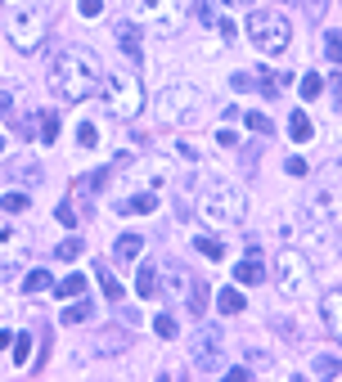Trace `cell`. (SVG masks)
<instances>
[{"instance_id": "cell-39", "label": "cell", "mask_w": 342, "mask_h": 382, "mask_svg": "<svg viewBox=\"0 0 342 382\" xmlns=\"http://www.w3.org/2000/svg\"><path fill=\"white\" fill-rule=\"evenodd\" d=\"M77 9H81V18H100L104 0H77Z\"/></svg>"}, {"instance_id": "cell-43", "label": "cell", "mask_w": 342, "mask_h": 382, "mask_svg": "<svg viewBox=\"0 0 342 382\" xmlns=\"http://www.w3.org/2000/svg\"><path fill=\"white\" fill-rule=\"evenodd\" d=\"M9 108H14V95H9V90H0V117H5Z\"/></svg>"}, {"instance_id": "cell-25", "label": "cell", "mask_w": 342, "mask_h": 382, "mask_svg": "<svg viewBox=\"0 0 342 382\" xmlns=\"http://www.w3.org/2000/svg\"><path fill=\"white\" fill-rule=\"evenodd\" d=\"M194 252H203V256H212V261H221L225 256V248L216 239H207V234H199V239H194Z\"/></svg>"}, {"instance_id": "cell-4", "label": "cell", "mask_w": 342, "mask_h": 382, "mask_svg": "<svg viewBox=\"0 0 342 382\" xmlns=\"http://www.w3.org/2000/svg\"><path fill=\"white\" fill-rule=\"evenodd\" d=\"M275 283H279V292H284L288 302H302L311 292V265H307V256L297 248H284L275 256Z\"/></svg>"}, {"instance_id": "cell-41", "label": "cell", "mask_w": 342, "mask_h": 382, "mask_svg": "<svg viewBox=\"0 0 342 382\" xmlns=\"http://www.w3.org/2000/svg\"><path fill=\"white\" fill-rule=\"evenodd\" d=\"M64 225H77V212H72V203H59V212H54Z\"/></svg>"}, {"instance_id": "cell-20", "label": "cell", "mask_w": 342, "mask_h": 382, "mask_svg": "<svg viewBox=\"0 0 342 382\" xmlns=\"http://www.w3.org/2000/svg\"><path fill=\"white\" fill-rule=\"evenodd\" d=\"M185 306L194 315H203L207 311V283L203 279H189V288H185Z\"/></svg>"}, {"instance_id": "cell-22", "label": "cell", "mask_w": 342, "mask_h": 382, "mask_svg": "<svg viewBox=\"0 0 342 382\" xmlns=\"http://www.w3.org/2000/svg\"><path fill=\"white\" fill-rule=\"evenodd\" d=\"M90 315H95V306H90V302H72L68 311H64V324H86Z\"/></svg>"}, {"instance_id": "cell-15", "label": "cell", "mask_w": 342, "mask_h": 382, "mask_svg": "<svg viewBox=\"0 0 342 382\" xmlns=\"http://www.w3.org/2000/svg\"><path fill=\"white\" fill-rule=\"evenodd\" d=\"M117 45H122V50H126V59H140L144 50H140V28H136V23H117Z\"/></svg>"}, {"instance_id": "cell-31", "label": "cell", "mask_w": 342, "mask_h": 382, "mask_svg": "<svg viewBox=\"0 0 342 382\" xmlns=\"http://www.w3.org/2000/svg\"><path fill=\"white\" fill-rule=\"evenodd\" d=\"M0 207H5L9 216H14V212H28V193H18V189H14V193H5V198H0Z\"/></svg>"}, {"instance_id": "cell-32", "label": "cell", "mask_w": 342, "mask_h": 382, "mask_svg": "<svg viewBox=\"0 0 342 382\" xmlns=\"http://www.w3.org/2000/svg\"><path fill=\"white\" fill-rule=\"evenodd\" d=\"M297 90H302V100H315V95L324 90V81L315 77V72H307V77H302V85H297Z\"/></svg>"}, {"instance_id": "cell-21", "label": "cell", "mask_w": 342, "mask_h": 382, "mask_svg": "<svg viewBox=\"0 0 342 382\" xmlns=\"http://www.w3.org/2000/svg\"><path fill=\"white\" fill-rule=\"evenodd\" d=\"M216 306H221L225 315H239L248 302H243V292H239V288H221V297H216Z\"/></svg>"}, {"instance_id": "cell-12", "label": "cell", "mask_w": 342, "mask_h": 382, "mask_svg": "<svg viewBox=\"0 0 342 382\" xmlns=\"http://www.w3.org/2000/svg\"><path fill=\"white\" fill-rule=\"evenodd\" d=\"M324 324H329V333H334L338 347H342V288H334L324 297Z\"/></svg>"}, {"instance_id": "cell-18", "label": "cell", "mask_w": 342, "mask_h": 382, "mask_svg": "<svg viewBox=\"0 0 342 382\" xmlns=\"http://www.w3.org/2000/svg\"><path fill=\"white\" fill-rule=\"evenodd\" d=\"M288 135H293V144H311L315 140V121L307 113H293L288 117Z\"/></svg>"}, {"instance_id": "cell-42", "label": "cell", "mask_w": 342, "mask_h": 382, "mask_svg": "<svg viewBox=\"0 0 342 382\" xmlns=\"http://www.w3.org/2000/svg\"><path fill=\"white\" fill-rule=\"evenodd\" d=\"M230 382H248L252 378V369H243V364H235V369H230V374H225Z\"/></svg>"}, {"instance_id": "cell-16", "label": "cell", "mask_w": 342, "mask_h": 382, "mask_svg": "<svg viewBox=\"0 0 342 382\" xmlns=\"http://www.w3.org/2000/svg\"><path fill=\"white\" fill-rule=\"evenodd\" d=\"M158 207V193H136V198H117V212L122 216H144Z\"/></svg>"}, {"instance_id": "cell-33", "label": "cell", "mask_w": 342, "mask_h": 382, "mask_svg": "<svg viewBox=\"0 0 342 382\" xmlns=\"http://www.w3.org/2000/svg\"><path fill=\"white\" fill-rule=\"evenodd\" d=\"M54 256H59V261H77V256H81V239L59 243V248H54Z\"/></svg>"}, {"instance_id": "cell-8", "label": "cell", "mask_w": 342, "mask_h": 382, "mask_svg": "<svg viewBox=\"0 0 342 382\" xmlns=\"http://www.w3.org/2000/svg\"><path fill=\"white\" fill-rule=\"evenodd\" d=\"M28 248H32V239L23 229L0 225V283H9L23 265H28Z\"/></svg>"}, {"instance_id": "cell-46", "label": "cell", "mask_w": 342, "mask_h": 382, "mask_svg": "<svg viewBox=\"0 0 342 382\" xmlns=\"http://www.w3.org/2000/svg\"><path fill=\"white\" fill-rule=\"evenodd\" d=\"M9 342H14V333H0V351H5V347H9Z\"/></svg>"}, {"instance_id": "cell-26", "label": "cell", "mask_w": 342, "mask_h": 382, "mask_svg": "<svg viewBox=\"0 0 342 382\" xmlns=\"http://www.w3.org/2000/svg\"><path fill=\"white\" fill-rule=\"evenodd\" d=\"M54 292H59V297H81V292H86V275H68Z\"/></svg>"}, {"instance_id": "cell-38", "label": "cell", "mask_w": 342, "mask_h": 382, "mask_svg": "<svg viewBox=\"0 0 342 382\" xmlns=\"http://www.w3.org/2000/svg\"><path fill=\"white\" fill-rule=\"evenodd\" d=\"M9 347H14V360L23 364V360H28V347H32V338H28V333H14V342H9Z\"/></svg>"}, {"instance_id": "cell-7", "label": "cell", "mask_w": 342, "mask_h": 382, "mask_svg": "<svg viewBox=\"0 0 342 382\" xmlns=\"http://www.w3.org/2000/svg\"><path fill=\"white\" fill-rule=\"evenodd\" d=\"M189 355H194V369H203V374H221L225 369V338L216 324H203L194 333L189 342Z\"/></svg>"}, {"instance_id": "cell-9", "label": "cell", "mask_w": 342, "mask_h": 382, "mask_svg": "<svg viewBox=\"0 0 342 382\" xmlns=\"http://www.w3.org/2000/svg\"><path fill=\"white\" fill-rule=\"evenodd\" d=\"M338 212H342V198L334 189H320L315 198L302 207V220H307V234L311 239H324V229H334V220H338Z\"/></svg>"}, {"instance_id": "cell-27", "label": "cell", "mask_w": 342, "mask_h": 382, "mask_svg": "<svg viewBox=\"0 0 342 382\" xmlns=\"http://www.w3.org/2000/svg\"><path fill=\"white\" fill-rule=\"evenodd\" d=\"M36 121H41V126H36V135H41V140L50 144L54 135H59V117H54V113H36Z\"/></svg>"}, {"instance_id": "cell-37", "label": "cell", "mask_w": 342, "mask_h": 382, "mask_svg": "<svg viewBox=\"0 0 342 382\" xmlns=\"http://www.w3.org/2000/svg\"><path fill=\"white\" fill-rule=\"evenodd\" d=\"M153 333H158V338H176V319H171V315H158V319H153Z\"/></svg>"}, {"instance_id": "cell-29", "label": "cell", "mask_w": 342, "mask_h": 382, "mask_svg": "<svg viewBox=\"0 0 342 382\" xmlns=\"http://www.w3.org/2000/svg\"><path fill=\"white\" fill-rule=\"evenodd\" d=\"M23 288H28V292H41V288H50V270H32V275L23 279Z\"/></svg>"}, {"instance_id": "cell-40", "label": "cell", "mask_w": 342, "mask_h": 382, "mask_svg": "<svg viewBox=\"0 0 342 382\" xmlns=\"http://www.w3.org/2000/svg\"><path fill=\"white\" fill-rule=\"evenodd\" d=\"M284 171H288V176H307V157H288Z\"/></svg>"}, {"instance_id": "cell-36", "label": "cell", "mask_w": 342, "mask_h": 382, "mask_svg": "<svg viewBox=\"0 0 342 382\" xmlns=\"http://www.w3.org/2000/svg\"><path fill=\"white\" fill-rule=\"evenodd\" d=\"M230 85H235V90H256V85H261V77H252V72H235V77H230Z\"/></svg>"}, {"instance_id": "cell-47", "label": "cell", "mask_w": 342, "mask_h": 382, "mask_svg": "<svg viewBox=\"0 0 342 382\" xmlns=\"http://www.w3.org/2000/svg\"><path fill=\"white\" fill-rule=\"evenodd\" d=\"M225 5H252V0H225Z\"/></svg>"}, {"instance_id": "cell-13", "label": "cell", "mask_w": 342, "mask_h": 382, "mask_svg": "<svg viewBox=\"0 0 342 382\" xmlns=\"http://www.w3.org/2000/svg\"><path fill=\"white\" fill-rule=\"evenodd\" d=\"M235 279L239 283H266V261H261V256H243V261L235 265Z\"/></svg>"}, {"instance_id": "cell-3", "label": "cell", "mask_w": 342, "mask_h": 382, "mask_svg": "<svg viewBox=\"0 0 342 382\" xmlns=\"http://www.w3.org/2000/svg\"><path fill=\"white\" fill-rule=\"evenodd\" d=\"M248 36H252V45H256L261 54H284L288 41H293V28H288L284 14H275V9H261V14L248 18Z\"/></svg>"}, {"instance_id": "cell-2", "label": "cell", "mask_w": 342, "mask_h": 382, "mask_svg": "<svg viewBox=\"0 0 342 382\" xmlns=\"http://www.w3.org/2000/svg\"><path fill=\"white\" fill-rule=\"evenodd\" d=\"M243 212H248V198H243L239 184H207L203 198H199V216H203V225H212V229L239 225Z\"/></svg>"}, {"instance_id": "cell-35", "label": "cell", "mask_w": 342, "mask_h": 382, "mask_svg": "<svg viewBox=\"0 0 342 382\" xmlns=\"http://www.w3.org/2000/svg\"><path fill=\"white\" fill-rule=\"evenodd\" d=\"M77 140H81V149H95V144H100V131H95L90 121H81V126H77Z\"/></svg>"}, {"instance_id": "cell-10", "label": "cell", "mask_w": 342, "mask_h": 382, "mask_svg": "<svg viewBox=\"0 0 342 382\" xmlns=\"http://www.w3.org/2000/svg\"><path fill=\"white\" fill-rule=\"evenodd\" d=\"M140 14H144V23L158 32V36H176L180 32V9H176V0H140Z\"/></svg>"}, {"instance_id": "cell-19", "label": "cell", "mask_w": 342, "mask_h": 382, "mask_svg": "<svg viewBox=\"0 0 342 382\" xmlns=\"http://www.w3.org/2000/svg\"><path fill=\"white\" fill-rule=\"evenodd\" d=\"M95 279H100V288H104L108 302H122V283L113 275V265H95Z\"/></svg>"}, {"instance_id": "cell-6", "label": "cell", "mask_w": 342, "mask_h": 382, "mask_svg": "<svg viewBox=\"0 0 342 382\" xmlns=\"http://www.w3.org/2000/svg\"><path fill=\"white\" fill-rule=\"evenodd\" d=\"M45 28H50V18H45L41 9H14V14H9V41H14V50H23V54L41 50Z\"/></svg>"}, {"instance_id": "cell-44", "label": "cell", "mask_w": 342, "mask_h": 382, "mask_svg": "<svg viewBox=\"0 0 342 382\" xmlns=\"http://www.w3.org/2000/svg\"><path fill=\"white\" fill-rule=\"evenodd\" d=\"M334 104L342 108V72H338V77H334Z\"/></svg>"}, {"instance_id": "cell-14", "label": "cell", "mask_w": 342, "mask_h": 382, "mask_svg": "<svg viewBox=\"0 0 342 382\" xmlns=\"http://www.w3.org/2000/svg\"><path fill=\"white\" fill-rule=\"evenodd\" d=\"M140 248H144V239L140 234H122V239L113 243V261H122V265H131L140 256Z\"/></svg>"}, {"instance_id": "cell-45", "label": "cell", "mask_w": 342, "mask_h": 382, "mask_svg": "<svg viewBox=\"0 0 342 382\" xmlns=\"http://www.w3.org/2000/svg\"><path fill=\"white\" fill-rule=\"evenodd\" d=\"M307 9H311V14H307V18H320V9H324V0H307Z\"/></svg>"}, {"instance_id": "cell-5", "label": "cell", "mask_w": 342, "mask_h": 382, "mask_svg": "<svg viewBox=\"0 0 342 382\" xmlns=\"http://www.w3.org/2000/svg\"><path fill=\"white\" fill-rule=\"evenodd\" d=\"M100 90H104L108 108H113L122 121H136V117L144 113V90H140V81H136V77H122V72H117V77H108Z\"/></svg>"}, {"instance_id": "cell-48", "label": "cell", "mask_w": 342, "mask_h": 382, "mask_svg": "<svg viewBox=\"0 0 342 382\" xmlns=\"http://www.w3.org/2000/svg\"><path fill=\"white\" fill-rule=\"evenodd\" d=\"M0 149H5V140H0Z\"/></svg>"}, {"instance_id": "cell-34", "label": "cell", "mask_w": 342, "mask_h": 382, "mask_svg": "<svg viewBox=\"0 0 342 382\" xmlns=\"http://www.w3.org/2000/svg\"><path fill=\"white\" fill-rule=\"evenodd\" d=\"M243 121H248V126H252L256 135H271V131H275V121H271V117H266V113H248V117H243Z\"/></svg>"}, {"instance_id": "cell-30", "label": "cell", "mask_w": 342, "mask_h": 382, "mask_svg": "<svg viewBox=\"0 0 342 382\" xmlns=\"http://www.w3.org/2000/svg\"><path fill=\"white\" fill-rule=\"evenodd\" d=\"M194 18H199V23H207V28H212V23L221 18V14H216V9H212V0H194Z\"/></svg>"}, {"instance_id": "cell-1", "label": "cell", "mask_w": 342, "mask_h": 382, "mask_svg": "<svg viewBox=\"0 0 342 382\" xmlns=\"http://www.w3.org/2000/svg\"><path fill=\"white\" fill-rule=\"evenodd\" d=\"M50 85H54V95L64 104H81V100H90V95L104 85V77H100V68H95L90 54L59 50L54 64H50Z\"/></svg>"}, {"instance_id": "cell-23", "label": "cell", "mask_w": 342, "mask_h": 382, "mask_svg": "<svg viewBox=\"0 0 342 382\" xmlns=\"http://www.w3.org/2000/svg\"><path fill=\"white\" fill-rule=\"evenodd\" d=\"M136 288H140V297H153V292H158V270H153V265H140Z\"/></svg>"}, {"instance_id": "cell-24", "label": "cell", "mask_w": 342, "mask_h": 382, "mask_svg": "<svg viewBox=\"0 0 342 382\" xmlns=\"http://www.w3.org/2000/svg\"><path fill=\"white\" fill-rule=\"evenodd\" d=\"M315 378H342V360L338 355H320L315 360Z\"/></svg>"}, {"instance_id": "cell-28", "label": "cell", "mask_w": 342, "mask_h": 382, "mask_svg": "<svg viewBox=\"0 0 342 382\" xmlns=\"http://www.w3.org/2000/svg\"><path fill=\"white\" fill-rule=\"evenodd\" d=\"M324 59L329 64H342V36L338 32H324Z\"/></svg>"}, {"instance_id": "cell-17", "label": "cell", "mask_w": 342, "mask_h": 382, "mask_svg": "<svg viewBox=\"0 0 342 382\" xmlns=\"http://www.w3.org/2000/svg\"><path fill=\"white\" fill-rule=\"evenodd\" d=\"M117 351H126V333H122V328H104L100 342H95V355H117Z\"/></svg>"}, {"instance_id": "cell-11", "label": "cell", "mask_w": 342, "mask_h": 382, "mask_svg": "<svg viewBox=\"0 0 342 382\" xmlns=\"http://www.w3.org/2000/svg\"><path fill=\"white\" fill-rule=\"evenodd\" d=\"M194 104H199L194 90H167L163 100H158V108L167 113V121H185V108H194Z\"/></svg>"}]
</instances>
